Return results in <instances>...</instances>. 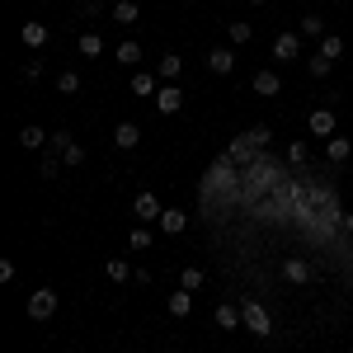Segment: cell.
<instances>
[{
    "label": "cell",
    "mask_w": 353,
    "mask_h": 353,
    "mask_svg": "<svg viewBox=\"0 0 353 353\" xmlns=\"http://www.w3.org/2000/svg\"><path fill=\"white\" fill-rule=\"evenodd\" d=\"M273 189H278V165H273L269 156H259V161L241 174V198L245 203H264V193H273Z\"/></svg>",
    "instance_id": "6da1fadb"
},
{
    "label": "cell",
    "mask_w": 353,
    "mask_h": 353,
    "mask_svg": "<svg viewBox=\"0 0 353 353\" xmlns=\"http://www.w3.org/2000/svg\"><path fill=\"white\" fill-rule=\"evenodd\" d=\"M212 193H221V198H241V179H236V165H231V156H217V161H212V170H208L203 198H212Z\"/></svg>",
    "instance_id": "7a4b0ae2"
},
{
    "label": "cell",
    "mask_w": 353,
    "mask_h": 353,
    "mask_svg": "<svg viewBox=\"0 0 353 353\" xmlns=\"http://www.w3.org/2000/svg\"><path fill=\"white\" fill-rule=\"evenodd\" d=\"M226 156H231V165H254L259 156H264V146L254 141V132H241L231 146H226Z\"/></svg>",
    "instance_id": "3957f363"
},
{
    "label": "cell",
    "mask_w": 353,
    "mask_h": 353,
    "mask_svg": "<svg viewBox=\"0 0 353 353\" xmlns=\"http://www.w3.org/2000/svg\"><path fill=\"white\" fill-rule=\"evenodd\" d=\"M52 311H57V292L52 288L28 292V316H33V321H52Z\"/></svg>",
    "instance_id": "277c9868"
},
{
    "label": "cell",
    "mask_w": 353,
    "mask_h": 353,
    "mask_svg": "<svg viewBox=\"0 0 353 353\" xmlns=\"http://www.w3.org/2000/svg\"><path fill=\"white\" fill-rule=\"evenodd\" d=\"M245 325L254 330V334H259V339H264V334H273V321H269V311H264V306H259V301H245Z\"/></svg>",
    "instance_id": "5b68a950"
},
{
    "label": "cell",
    "mask_w": 353,
    "mask_h": 353,
    "mask_svg": "<svg viewBox=\"0 0 353 353\" xmlns=\"http://www.w3.org/2000/svg\"><path fill=\"white\" fill-rule=\"evenodd\" d=\"M52 146H57V161H61V165H85V146H76L66 132H57Z\"/></svg>",
    "instance_id": "8992f818"
},
{
    "label": "cell",
    "mask_w": 353,
    "mask_h": 353,
    "mask_svg": "<svg viewBox=\"0 0 353 353\" xmlns=\"http://www.w3.org/2000/svg\"><path fill=\"white\" fill-rule=\"evenodd\" d=\"M306 203L321 208V212H339V198H334V189H325V184H311V189H306Z\"/></svg>",
    "instance_id": "52a82bcc"
},
{
    "label": "cell",
    "mask_w": 353,
    "mask_h": 353,
    "mask_svg": "<svg viewBox=\"0 0 353 353\" xmlns=\"http://www.w3.org/2000/svg\"><path fill=\"white\" fill-rule=\"evenodd\" d=\"M283 90V76L273 71V66H264V71H254V94H264V99H273Z\"/></svg>",
    "instance_id": "ba28073f"
},
{
    "label": "cell",
    "mask_w": 353,
    "mask_h": 353,
    "mask_svg": "<svg viewBox=\"0 0 353 353\" xmlns=\"http://www.w3.org/2000/svg\"><path fill=\"white\" fill-rule=\"evenodd\" d=\"M132 208H137V217H141V226H146V221H161V212H165L156 193H137V203H132Z\"/></svg>",
    "instance_id": "9c48e42d"
},
{
    "label": "cell",
    "mask_w": 353,
    "mask_h": 353,
    "mask_svg": "<svg viewBox=\"0 0 353 353\" xmlns=\"http://www.w3.org/2000/svg\"><path fill=\"white\" fill-rule=\"evenodd\" d=\"M297 52H301V33H278V38H273V57H278V61H292Z\"/></svg>",
    "instance_id": "30bf717a"
},
{
    "label": "cell",
    "mask_w": 353,
    "mask_h": 353,
    "mask_svg": "<svg viewBox=\"0 0 353 353\" xmlns=\"http://www.w3.org/2000/svg\"><path fill=\"white\" fill-rule=\"evenodd\" d=\"M137 141H141V128H137V123H118V128H113V146H118V151H132Z\"/></svg>",
    "instance_id": "8fae6325"
},
{
    "label": "cell",
    "mask_w": 353,
    "mask_h": 353,
    "mask_svg": "<svg viewBox=\"0 0 353 353\" xmlns=\"http://www.w3.org/2000/svg\"><path fill=\"white\" fill-rule=\"evenodd\" d=\"M306 128H311L316 137H330V132H334V109H311Z\"/></svg>",
    "instance_id": "7c38bea8"
},
{
    "label": "cell",
    "mask_w": 353,
    "mask_h": 353,
    "mask_svg": "<svg viewBox=\"0 0 353 353\" xmlns=\"http://www.w3.org/2000/svg\"><path fill=\"white\" fill-rule=\"evenodd\" d=\"M156 109H161L165 118H170V113H179V109H184V94H179L174 85H165L161 94H156Z\"/></svg>",
    "instance_id": "4fadbf2b"
},
{
    "label": "cell",
    "mask_w": 353,
    "mask_h": 353,
    "mask_svg": "<svg viewBox=\"0 0 353 353\" xmlns=\"http://www.w3.org/2000/svg\"><path fill=\"white\" fill-rule=\"evenodd\" d=\"M325 156H330V165H344L353 156V141H349V137H330V141H325Z\"/></svg>",
    "instance_id": "5bb4252c"
},
{
    "label": "cell",
    "mask_w": 353,
    "mask_h": 353,
    "mask_svg": "<svg viewBox=\"0 0 353 353\" xmlns=\"http://www.w3.org/2000/svg\"><path fill=\"white\" fill-rule=\"evenodd\" d=\"M156 226H161L165 236H179V231L189 226V217H184L179 208H165V212H161V221H156Z\"/></svg>",
    "instance_id": "9a60e30c"
},
{
    "label": "cell",
    "mask_w": 353,
    "mask_h": 353,
    "mask_svg": "<svg viewBox=\"0 0 353 353\" xmlns=\"http://www.w3.org/2000/svg\"><path fill=\"white\" fill-rule=\"evenodd\" d=\"M208 66H212L217 76H231V71H236V52H231V48H212V57H208Z\"/></svg>",
    "instance_id": "2e32d148"
},
{
    "label": "cell",
    "mask_w": 353,
    "mask_h": 353,
    "mask_svg": "<svg viewBox=\"0 0 353 353\" xmlns=\"http://www.w3.org/2000/svg\"><path fill=\"white\" fill-rule=\"evenodd\" d=\"M283 278H288V283H311V264L292 254V259H283Z\"/></svg>",
    "instance_id": "e0dca14e"
},
{
    "label": "cell",
    "mask_w": 353,
    "mask_h": 353,
    "mask_svg": "<svg viewBox=\"0 0 353 353\" xmlns=\"http://www.w3.org/2000/svg\"><path fill=\"white\" fill-rule=\"evenodd\" d=\"M132 94L137 99H156V94H161V90H156V76H151V71H137L132 76Z\"/></svg>",
    "instance_id": "ac0fdd59"
},
{
    "label": "cell",
    "mask_w": 353,
    "mask_h": 353,
    "mask_svg": "<svg viewBox=\"0 0 353 353\" xmlns=\"http://www.w3.org/2000/svg\"><path fill=\"white\" fill-rule=\"evenodd\" d=\"M19 38H24V48H43V43H48V24H38V19H28V24L19 28Z\"/></svg>",
    "instance_id": "d6986e66"
},
{
    "label": "cell",
    "mask_w": 353,
    "mask_h": 353,
    "mask_svg": "<svg viewBox=\"0 0 353 353\" xmlns=\"http://www.w3.org/2000/svg\"><path fill=\"white\" fill-rule=\"evenodd\" d=\"M76 48H81V57H99V52H104V38H99L94 28H85V33H81V43H76Z\"/></svg>",
    "instance_id": "ffe728a7"
},
{
    "label": "cell",
    "mask_w": 353,
    "mask_h": 353,
    "mask_svg": "<svg viewBox=\"0 0 353 353\" xmlns=\"http://www.w3.org/2000/svg\"><path fill=\"white\" fill-rule=\"evenodd\" d=\"M226 38H231V48H245V43L254 38V28L245 24V19H236V24H226Z\"/></svg>",
    "instance_id": "44dd1931"
},
{
    "label": "cell",
    "mask_w": 353,
    "mask_h": 353,
    "mask_svg": "<svg viewBox=\"0 0 353 353\" xmlns=\"http://www.w3.org/2000/svg\"><path fill=\"white\" fill-rule=\"evenodd\" d=\"M43 141H52V137L43 132V128H33V123H28L24 132H19V146H24V151H38V146H43Z\"/></svg>",
    "instance_id": "7402d4cb"
},
{
    "label": "cell",
    "mask_w": 353,
    "mask_h": 353,
    "mask_svg": "<svg viewBox=\"0 0 353 353\" xmlns=\"http://www.w3.org/2000/svg\"><path fill=\"white\" fill-rule=\"evenodd\" d=\"M325 33H330V28H325V19H321V14H306V19H301V38H316V43H321Z\"/></svg>",
    "instance_id": "603a6c76"
},
{
    "label": "cell",
    "mask_w": 353,
    "mask_h": 353,
    "mask_svg": "<svg viewBox=\"0 0 353 353\" xmlns=\"http://www.w3.org/2000/svg\"><path fill=\"white\" fill-rule=\"evenodd\" d=\"M321 57L339 61V57H344V38H339V33H325V38H321Z\"/></svg>",
    "instance_id": "cb8c5ba5"
},
{
    "label": "cell",
    "mask_w": 353,
    "mask_h": 353,
    "mask_svg": "<svg viewBox=\"0 0 353 353\" xmlns=\"http://www.w3.org/2000/svg\"><path fill=\"white\" fill-rule=\"evenodd\" d=\"M165 306H170V316H189V311H193V297H189V292H170V301H165Z\"/></svg>",
    "instance_id": "d4e9b609"
},
{
    "label": "cell",
    "mask_w": 353,
    "mask_h": 353,
    "mask_svg": "<svg viewBox=\"0 0 353 353\" xmlns=\"http://www.w3.org/2000/svg\"><path fill=\"white\" fill-rule=\"evenodd\" d=\"M118 61H123V66H137V61H141V43H132V38L118 43Z\"/></svg>",
    "instance_id": "484cf974"
},
{
    "label": "cell",
    "mask_w": 353,
    "mask_h": 353,
    "mask_svg": "<svg viewBox=\"0 0 353 353\" xmlns=\"http://www.w3.org/2000/svg\"><path fill=\"white\" fill-rule=\"evenodd\" d=\"M137 14H141V10H137L132 0H118V5H113V19H118V24H137Z\"/></svg>",
    "instance_id": "4316f807"
},
{
    "label": "cell",
    "mask_w": 353,
    "mask_h": 353,
    "mask_svg": "<svg viewBox=\"0 0 353 353\" xmlns=\"http://www.w3.org/2000/svg\"><path fill=\"white\" fill-rule=\"evenodd\" d=\"M179 71H184V61H179V57H165L161 66H156V76H161V81H174Z\"/></svg>",
    "instance_id": "83f0119b"
},
{
    "label": "cell",
    "mask_w": 353,
    "mask_h": 353,
    "mask_svg": "<svg viewBox=\"0 0 353 353\" xmlns=\"http://www.w3.org/2000/svg\"><path fill=\"white\" fill-rule=\"evenodd\" d=\"M330 66H334V61H330V57H321V52H316L311 61H306V71H311L316 81H325V76H330Z\"/></svg>",
    "instance_id": "f1b7e54d"
},
{
    "label": "cell",
    "mask_w": 353,
    "mask_h": 353,
    "mask_svg": "<svg viewBox=\"0 0 353 353\" xmlns=\"http://www.w3.org/2000/svg\"><path fill=\"white\" fill-rule=\"evenodd\" d=\"M57 90H61V94H81V76H76V71H61V76H57Z\"/></svg>",
    "instance_id": "f546056e"
},
{
    "label": "cell",
    "mask_w": 353,
    "mask_h": 353,
    "mask_svg": "<svg viewBox=\"0 0 353 353\" xmlns=\"http://www.w3.org/2000/svg\"><path fill=\"white\" fill-rule=\"evenodd\" d=\"M217 325L221 330H236V325H241V311H236V306H217Z\"/></svg>",
    "instance_id": "4dcf8cb0"
},
{
    "label": "cell",
    "mask_w": 353,
    "mask_h": 353,
    "mask_svg": "<svg viewBox=\"0 0 353 353\" xmlns=\"http://www.w3.org/2000/svg\"><path fill=\"white\" fill-rule=\"evenodd\" d=\"M128 245H132L137 254H146V250H151V231H146V226H137L132 236H128Z\"/></svg>",
    "instance_id": "1f68e13d"
},
{
    "label": "cell",
    "mask_w": 353,
    "mask_h": 353,
    "mask_svg": "<svg viewBox=\"0 0 353 353\" xmlns=\"http://www.w3.org/2000/svg\"><path fill=\"white\" fill-rule=\"evenodd\" d=\"M179 288H184V292H198V288H203V269H184L179 273Z\"/></svg>",
    "instance_id": "d6a6232c"
},
{
    "label": "cell",
    "mask_w": 353,
    "mask_h": 353,
    "mask_svg": "<svg viewBox=\"0 0 353 353\" xmlns=\"http://www.w3.org/2000/svg\"><path fill=\"white\" fill-rule=\"evenodd\" d=\"M306 156H311L306 141H292V146H288V165H306Z\"/></svg>",
    "instance_id": "836d02e7"
},
{
    "label": "cell",
    "mask_w": 353,
    "mask_h": 353,
    "mask_svg": "<svg viewBox=\"0 0 353 353\" xmlns=\"http://www.w3.org/2000/svg\"><path fill=\"white\" fill-rule=\"evenodd\" d=\"M104 273H109L113 283H128V264H123V259H109V264H104Z\"/></svg>",
    "instance_id": "e575fe53"
},
{
    "label": "cell",
    "mask_w": 353,
    "mask_h": 353,
    "mask_svg": "<svg viewBox=\"0 0 353 353\" xmlns=\"http://www.w3.org/2000/svg\"><path fill=\"white\" fill-rule=\"evenodd\" d=\"M19 76H24V81H38V76H43V61H28V66L19 71Z\"/></svg>",
    "instance_id": "d590c367"
},
{
    "label": "cell",
    "mask_w": 353,
    "mask_h": 353,
    "mask_svg": "<svg viewBox=\"0 0 353 353\" xmlns=\"http://www.w3.org/2000/svg\"><path fill=\"white\" fill-rule=\"evenodd\" d=\"M250 132H254V141H259V146H264V141L273 137V128H269V123H259V128H250Z\"/></svg>",
    "instance_id": "8d00e7d4"
},
{
    "label": "cell",
    "mask_w": 353,
    "mask_h": 353,
    "mask_svg": "<svg viewBox=\"0 0 353 353\" xmlns=\"http://www.w3.org/2000/svg\"><path fill=\"white\" fill-rule=\"evenodd\" d=\"M339 221H344V231H349V236H353V212H344V217H339Z\"/></svg>",
    "instance_id": "74e56055"
},
{
    "label": "cell",
    "mask_w": 353,
    "mask_h": 353,
    "mask_svg": "<svg viewBox=\"0 0 353 353\" xmlns=\"http://www.w3.org/2000/svg\"><path fill=\"white\" fill-rule=\"evenodd\" d=\"M250 5H264V0H250Z\"/></svg>",
    "instance_id": "f35d334b"
},
{
    "label": "cell",
    "mask_w": 353,
    "mask_h": 353,
    "mask_svg": "<svg viewBox=\"0 0 353 353\" xmlns=\"http://www.w3.org/2000/svg\"><path fill=\"white\" fill-rule=\"evenodd\" d=\"M217 5H221V0H217Z\"/></svg>",
    "instance_id": "ab89813d"
},
{
    "label": "cell",
    "mask_w": 353,
    "mask_h": 353,
    "mask_svg": "<svg viewBox=\"0 0 353 353\" xmlns=\"http://www.w3.org/2000/svg\"><path fill=\"white\" fill-rule=\"evenodd\" d=\"M349 306H353V301H349Z\"/></svg>",
    "instance_id": "60d3db41"
}]
</instances>
